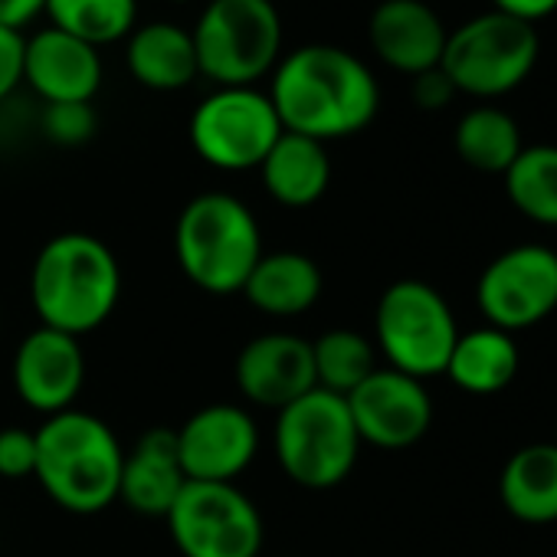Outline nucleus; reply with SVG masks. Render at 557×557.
<instances>
[{
	"label": "nucleus",
	"instance_id": "nucleus-1",
	"mask_svg": "<svg viewBox=\"0 0 557 557\" xmlns=\"http://www.w3.org/2000/svg\"><path fill=\"white\" fill-rule=\"evenodd\" d=\"M265 96L286 132L322 145L364 132L381 109L368 63L332 44H309L278 60Z\"/></svg>",
	"mask_w": 557,
	"mask_h": 557
},
{
	"label": "nucleus",
	"instance_id": "nucleus-2",
	"mask_svg": "<svg viewBox=\"0 0 557 557\" xmlns=\"http://www.w3.org/2000/svg\"><path fill=\"white\" fill-rule=\"evenodd\" d=\"M119 296V259L92 233H60L34 259L30 299L47 329L73 338L89 335L112 319Z\"/></svg>",
	"mask_w": 557,
	"mask_h": 557
},
{
	"label": "nucleus",
	"instance_id": "nucleus-3",
	"mask_svg": "<svg viewBox=\"0 0 557 557\" xmlns=\"http://www.w3.org/2000/svg\"><path fill=\"white\" fill-rule=\"evenodd\" d=\"M34 436V479L60 508L73 515H99L119 502L125 449L106 420L73 407L47 417Z\"/></svg>",
	"mask_w": 557,
	"mask_h": 557
},
{
	"label": "nucleus",
	"instance_id": "nucleus-4",
	"mask_svg": "<svg viewBox=\"0 0 557 557\" xmlns=\"http://www.w3.org/2000/svg\"><path fill=\"white\" fill-rule=\"evenodd\" d=\"M174 256L181 272L210 296L243 293L262 256V233L252 210L223 190L194 197L174 226Z\"/></svg>",
	"mask_w": 557,
	"mask_h": 557
},
{
	"label": "nucleus",
	"instance_id": "nucleus-5",
	"mask_svg": "<svg viewBox=\"0 0 557 557\" xmlns=\"http://www.w3.org/2000/svg\"><path fill=\"white\" fill-rule=\"evenodd\" d=\"M190 37L203 79L216 89L256 86L283 53V17L272 0H210Z\"/></svg>",
	"mask_w": 557,
	"mask_h": 557
},
{
	"label": "nucleus",
	"instance_id": "nucleus-6",
	"mask_svg": "<svg viewBox=\"0 0 557 557\" xmlns=\"http://www.w3.org/2000/svg\"><path fill=\"white\" fill-rule=\"evenodd\" d=\"M272 443L283 472L296 485L319 492L342 485L361 453V436L355 430L348 400L322 387L278 410Z\"/></svg>",
	"mask_w": 557,
	"mask_h": 557
},
{
	"label": "nucleus",
	"instance_id": "nucleus-7",
	"mask_svg": "<svg viewBox=\"0 0 557 557\" xmlns=\"http://www.w3.org/2000/svg\"><path fill=\"white\" fill-rule=\"evenodd\" d=\"M541 57L537 30L508 14L488 11L466 21L446 37L440 70L456 92L472 99H498L515 92Z\"/></svg>",
	"mask_w": 557,
	"mask_h": 557
},
{
	"label": "nucleus",
	"instance_id": "nucleus-8",
	"mask_svg": "<svg viewBox=\"0 0 557 557\" xmlns=\"http://www.w3.org/2000/svg\"><path fill=\"white\" fill-rule=\"evenodd\" d=\"M456 338V315L430 283L400 278L384 289L374 312V345L387 358V368L430 381L446 371Z\"/></svg>",
	"mask_w": 557,
	"mask_h": 557
},
{
	"label": "nucleus",
	"instance_id": "nucleus-9",
	"mask_svg": "<svg viewBox=\"0 0 557 557\" xmlns=\"http://www.w3.org/2000/svg\"><path fill=\"white\" fill-rule=\"evenodd\" d=\"M184 557H259L262 515L236 482H190L164 515Z\"/></svg>",
	"mask_w": 557,
	"mask_h": 557
},
{
	"label": "nucleus",
	"instance_id": "nucleus-10",
	"mask_svg": "<svg viewBox=\"0 0 557 557\" xmlns=\"http://www.w3.org/2000/svg\"><path fill=\"white\" fill-rule=\"evenodd\" d=\"M283 132L269 96L256 86L213 89L190 115V145L216 171H259Z\"/></svg>",
	"mask_w": 557,
	"mask_h": 557
},
{
	"label": "nucleus",
	"instance_id": "nucleus-11",
	"mask_svg": "<svg viewBox=\"0 0 557 557\" xmlns=\"http://www.w3.org/2000/svg\"><path fill=\"white\" fill-rule=\"evenodd\" d=\"M475 302L485 322L508 335L541 325L557 312V252L541 243L505 249L482 269Z\"/></svg>",
	"mask_w": 557,
	"mask_h": 557
},
{
	"label": "nucleus",
	"instance_id": "nucleus-12",
	"mask_svg": "<svg viewBox=\"0 0 557 557\" xmlns=\"http://www.w3.org/2000/svg\"><path fill=\"white\" fill-rule=\"evenodd\" d=\"M345 400L361 443L377 449H410L426 436L433 423V400L426 384L394 368H377Z\"/></svg>",
	"mask_w": 557,
	"mask_h": 557
},
{
	"label": "nucleus",
	"instance_id": "nucleus-13",
	"mask_svg": "<svg viewBox=\"0 0 557 557\" xmlns=\"http://www.w3.org/2000/svg\"><path fill=\"white\" fill-rule=\"evenodd\" d=\"M174 440L190 482H236L259 449V430L236 404H210L190 413Z\"/></svg>",
	"mask_w": 557,
	"mask_h": 557
},
{
	"label": "nucleus",
	"instance_id": "nucleus-14",
	"mask_svg": "<svg viewBox=\"0 0 557 557\" xmlns=\"http://www.w3.org/2000/svg\"><path fill=\"white\" fill-rule=\"evenodd\" d=\"M83 384L86 355L79 338L40 325L21 342L14 355V391L30 410L44 417L73 410Z\"/></svg>",
	"mask_w": 557,
	"mask_h": 557
},
{
	"label": "nucleus",
	"instance_id": "nucleus-15",
	"mask_svg": "<svg viewBox=\"0 0 557 557\" xmlns=\"http://www.w3.org/2000/svg\"><path fill=\"white\" fill-rule=\"evenodd\" d=\"M239 394L265 410H286L309 391H315L312 342L289 332H265L243 345L236 358Z\"/></svg>",
	"mask_w": 557,
	"mask_h": 557
},
{
	"label": "nucleus",
	"instance_id": "nucleus-16",
	"mask_svg": "<svg viewBox=\"0 0 557 557\" xmlns=\"http://www.w3.org/2000/svg\"><path fill=\"white\" fill-rule=\"evenodd\" d=\"M24 83L47 102H92L102 89V57L96 47L47 27L24 44Z\"/></svg>",
	"mask_w": 557,
	"mask_h": 557
},
{
	"label": "nucleus",
	"instance_id": "nucleus-17",
	"mask_svg": "<svg viewBox=\"0 0 557 557\" xmlns=\"http://www.w3.org/2000/svg\"><path fill=\"white\" fill-rule=\"evenodd\" d=\"M446 37L440 14L423 0H381L368 21V40L377 60L410 79L440 66Z\"/></svg>",
	"mask_w": 557,
	"mask_h": 557
},
{
	"label": "nucleus",
	"instance_id": "nucleus-18",
	"mask_svg": "<svg viewBox=\"0 0 557 557\" xmlns=\"http://www.w3.org/2000/svg\"><path fill=\"white\" fill-rule=\"evenodd\" d=\"M187 475L181 469L174 430H151L145 433L122 462L119 498L135 508L138 515H168Z\"/></svg>",
	"mask_w": 557,
	"mask_h": 557
},
{
	"label": "nucleus",
	"instance_id": "nucleus-19",
	"mask_svg": "<svg viewBox=\"0 0 557 557\" xmlns=\"http://www.w3.org/2000/svg\"><path fill=\"white\" fill-rule=\"evenodd\" d=\"M125 66L135 83H141L145 89H154V92L187 89L200 76L190 30L168 24V21L141 24L128 34Z\"/></svg>",
	"mask_w": 557,
	"mask_h": 557
},
{
	"label": "nucleus",
	"instance_id": "nucleus-20",
	"mask_svg": "<svg viewBox=\"0 0 557 557\" xmlns=\"http://www.w3.org/2000/svg\"><path fill=\"white\" fill-rule=\"evenodd\" d=\"M243 296L262 315H302L322 296V269L306 252H262L246 278Z\"/></svg>",
	"mask_w": 557,
	"mask_h": 557
},
{
	"label": "nucleus",
	"instance_id": "nucleus-21",
	"mask_svg": "<svg viewBox=\"0 0 557 557\" xmlns=\"http://www.w3.org/2000/svg\"><path fill=\"white\" fill-rule=\"evenodd\" d=\"M259 177L275 203L299 210L325 197L332 184V161L322 141L283 132L259 164Z\"/></svg>",
	"mask_w": 557,
	"mask_h": 557
},
{
	"label": "nucleus",
	"instance_id": "nucleus-22",
	"mask_svg": "<svg viewBox=\"0 0 557 557\" xmlns=\"http://www.w3.org/2000/svg\"><path fill=\"white\" fill-rule=\"evenodd\" d=\"M498 498L524 524L557 521V443H531L511 453L498 475Z\"/></svg>",
	"mask_w": 557,
	"mask_h": 557
},
{
	"label": "nucleus",
	"instance_id": "nucleus-23",
	"mask_svg": "<svg viewBox=\"0 0 557 557\" xmlns=\"http://www.w3.org/2000/svg\"><path fill=\"white\" fill-rule=\"evenodd\" d=\"M521 368V355L518 345L508 332L502 329H472V332H459L453 355L446 361V377L475 397H492L502 394Z\"/></svg>",
	"mask_w": 557,
	"mask_h": 557
},
{
	"label": "nucleus",
	"instance_id": "nucleus-24",
	"mask_svg": "<svg viewBox=\"0 0 557 557\" xmlns=\"http://www.w3.org/2000/svg\"><path fill=\"white\" fill-rule=\"evenodd\" d=\"M453 145L456 154L482 174H505L524 148L518 122L495 106L469 109L456 125Z\"/></svg>",
	"mask_w": 557,
	"mask_h": 557
},
{
	"label": "nucleus",
	"instance_id": "nucleus-25",
	"mask_svg": "<svg viewBox=\"0 0 557 557\" xmlns=\"http://www.w3.org/2000/svg\"><path fill=\"white\" fill-rule=\"evenodd\" d=\"M44 14L50 17V27L99 50L128 40L138 17V0H47Z\"/></svg>",
	"mask_w": 557,
	"mask_h": 557
},
{
	"label": "nucleus",
	"instance_id": "nucleus-26",
	"mask_svg": "<svg viewBox=\"0 0 557 557\" xmlns=\"http://www.w3.org/2000/svg\"><path fill=\"white\" fill-rule=\"evenodd\" d=\"M505 194L521 216L557 226V145H531L502 174Z\"/></svg>",
	"mask_w": 557,
	"mask_h": 557
},
{
	"label": "nucleus",
	"instance_id": "nucleus-27",
	"mask_svg": "<svg viewBox=\"0 0 557 557\" xmlns=\"http://www.w3.org/2000/svg\"><path fill=\"white\" fill-rule=\"evenodd\" d=\"M315 384L329 394L348 397L377 371V355L371 338L351 329H332L312 342Z\"/></svg>",
	"mask_w": 557,
	"mask_h": 557
},
{
	"label": "nucleus",
	"instance_id": "nucleus-28",
	"mask_svg": "<svg viewBox=\"0 0 557 557\" xmlns=\"http://www.w3.org/2000/svg\"><path fill=\"white\" fill-rule=\"evenodd\" d=\"M44 132L50 141L63 148L86 145L96 135V112L92 102H63V106H47L44 112Z\"/></svg>",
	"mask_w": 557,
	"mask_h": 557
},
{
	"label": "nucleus",
	"instance_id": "nucleus-29",
	"mask_svg": "<svg viewBox=\"0 0 557 557\" xmlns=\"http://www.w3.org/2000/svg\"><path fill=\"white\" fill-rule=\"evenodd\" d=\"M37 469V436L24 426L0 430V475L27 479Z\"/></svg>",
	"mask_w": 557,
	"mask_h": 557
},
{
	"label": "nucleus",
	"instance_id": "nucleus-30",
	"mask_svg": "<svg viewBox=\"0 0 557 557\" xmlns=\"http://www.w3.org/2000/svg\"><path fill=\"white\" fill-rule=\"evenodd\" d=\"M24 44L27 37L21 30L0 27V102L24 83Z\"/></svg>",
	"mask_w": 557,
	"mask_h": 557
},
{
	"label": "nucleus",
	"instance_id": "nucleus-31",
	"mask_svg": "<svg viewBox=\"0 0 557 557\" xmlns=\"http://www.w3.org/2000/svg\"><path fill=\"white\" fill-rule=\"evenodd\" d=\"M456 99V86L449 83V76L436 66V70H426L420 76H413V102L420 109H446L449 102Z\"/></svg>",
	"mask_w": 557,
	"mask_h": 557
},
{
	"label": "nucleus",
	"instance_id": "nucleus-32",
	"mask_svg": "<svg viewBox=\"0 0 557 557\" xmlns=\"http://www.w3.org/2000/svg\"><path fill=\"white\" fill-rule=\"evenodd\" d=\"M492 4L498 14H508V17L531 24V27L557 11V0H492Z\"/></svg>",
	"mask_w": 557,
	"mask_h": 557
},
{
	"label": "nucleus",
	"instance_id": "nucleus-33",
	"mask_svg": "<svg viewBox=\"0 0 557 557\" xmlns=\"http://www.w3.org/2000/svg\"><path fill=\"white\" fill-rule=\"evenodd\" d=\"M47 0H0V27L24 30L37 14H44Z\"/></svg>",
	"mask_w": 557,
	"mask_h": 557
},
{
	"label": "nucleus",
	"instance_id": "nucleus-34",
	"mask_svg": "<svg viewBox=\"0 0 557 557\" xmlns=\"http://www.w3.org/2000/svg\"><path fill=\"white\" fill-rule=\"evenodd\" d=\"M174 4H187V0H174Z\"/></svg>",
	"mask_w": 557,
	"mask_h": 557
},
{
	"label": "nucleus",
	"instance_id": "nucleus-35",
	"mask_svg": "<svg viewBox=\"0 0 557 557\" xmlns=\"http://www.w3.org/2000/svg\"><path fill=\"white\" fill-rule=\"evenodd\" d=\"M554 443H557V440H554Z\"/></svg>",
	"mask_w": 557,
	"mask_h": 557
}]
</instances>
